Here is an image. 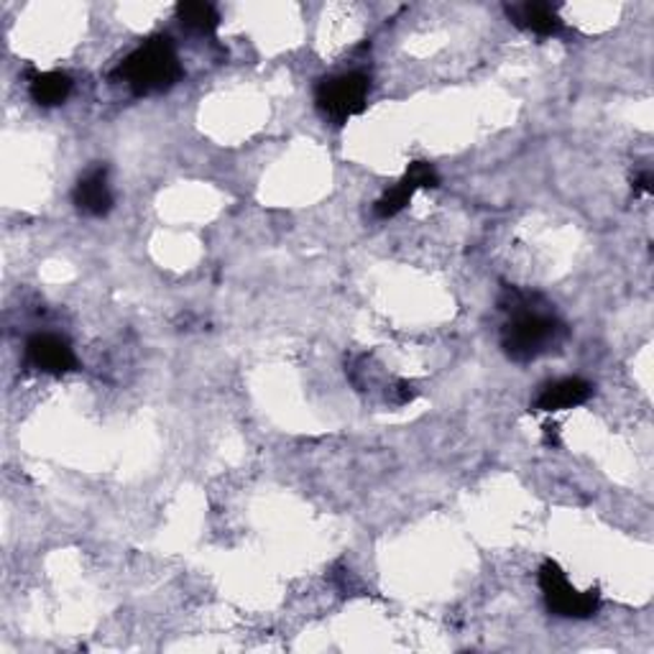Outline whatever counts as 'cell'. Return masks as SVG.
I'll return each mask as SVG.
<instances>
[{
  "mask_svg": "<svg viewBox=\"0 0 654 654\" xmlns=\"http://www.w3.org/2000/svg\"><path fill=\"white\" fill-rule=\"evenodd\" d=\"M72 93V80L64 72H31L29 95L41 108H56Z\"/></svg>",
  "mask_w": 654,
  "mask_h": 654,
  "instance_id": "obj_9",
  "label": "cell"
},
{
  "mask_svg": "<svg viewBox=\"0 0 654 654\" xmlns=\"http://www.w3.org/2000/svg\"><path fill=\"white\" fill-rule=\"evenodd\" d=\"M414 394H416V391H414V383H409V381H399L397 387L391 389V402L402 407V404H409V402H412Z\"/></svg>",
  "mask_w": 654,
  "mask_h": 654,
  "instance_id": "obj_13",
  "label": "cell"
},
{
  "mask_svg": "<svg viewBox=\"0 0 654 654\" xmlns=\"http://www.w3.org/2000/svg\"><path fill=\"white\" fill-rule=\"evenodd\" d=\"M537 580L539 588H542L547 609H550L555 616L591 619L601 606V593L595 591V588H591V591H578L558 562L545 560L542 568H539Z\"/></svg>",
  "mask_w": 654,
  "mask_h": 654,
  "instance_id": "obj_4",
  "label": "cell"
},
{
  "mask_svg": "<svg viewBox=\"0 0 654 654\" xmlns=\"http://www.w3.org/2000/svg\"><path fill=\"white\" fill-rule=\"evenodd\" d=\"M177 19L182 21V27L187 31H192V34H200V36H212L220 27L218 8L210 3H179Z\"/></svg>",
  "mask_w": 654,
  "mask_h": 654,
  "instance_id": "obj_10",
  "label": "cell"
},
{
  "mask_svg": "<svg viewBox=\"0 0 654 654\" xmlns=\"http://www.w3.org/2000/svg\"><path fill=\"white\" fill-rule=\"evenodd\" d=\"M414 192H416V184L409 177H402L394 187H391V190H387L379 200H376L373 215L381 218V220L399 215V212H402L409 204V200H412Z\"/></svg>",
  "mask_w": 654,
  "mask_h": 654,
  "instance_id": "obj_11",
  "label": "cell"
},
{
  "mask_svg": "<svg viewBox=\"0 0 654 654\" xmlns=\"http://www.w3.org/2000/svg\"><path fill=\"white\" fill-rule=\"evenodd\" d=\"M404 177L412 179V182L416 184V190H435V187L440 184L437 169L432 167L430 161H412L407 167Z\"/></svg>",
  "mask_w": 654,
  "mask_h": 654,
  "instance_id": "obj_12",
  "label": "cell"
},
{
  "mask_svg": "<svg viewBox=\"0 0 654 654\" xmlns=\"http://www.w3.org/2000/svg\"><path fill=\"white\" fill-rule=\"evenodd\" d=\"M498 309L509 315L502 327V350L514 363L537 361L568 340V325L552 313L542 294L504 286Z\"/></svg>",
  "mask_w": 654,
  "mask_h": 654,
  "instance_id": "obj_1",
  "label": "cell"
},
{
  "mask_svg": "<svg viewBox=\"0 0 654 654\" xmlns=\"http://www.w3.org/2000/svg\"><path fill=\"white\" fill-rule=\"evenodd\" d=\"M652 171L650 169H642L640 175H636L634 179H632V187H634V194H652Z\"/></svg>",
  "mask_w": 654,
  "mask_h": 654,
  "instance_id": "obj_14",
  "label": "cell"
},
{
  "mask_svg": "<svg viewBox=\"0 0 654 654\" xmlns=\"http://www.w3.org/2000/svg\"><path fill=\"white\" fill-rule=\"evenodd\" d=\"M72 202L87 218L108 215L113 210V190L105 164H95L77 179L75 190H72Z\"/></svg>",
  "mask_w": 654,
  "mask_h": 654,
  "instance_id": "obj_6",
  "label": "cell"
},
{
  "mask_svg": "<svg viewBox=\"0 0 654 654\" xmlns=\"http://www.w3.org/2000/svg\"><path fill=\"white\" fill-rule=\"evenodd\" d=\"M113 77L138 97L167 93L182 80V62L169 36H151L118 64Z\"/></svg>",
  "mask_w": 654,
  "mask_h": 654,
  "instance_id": "obj_2",
  "label": "cell"
},
{
  "mask_svg": "<svg viewBox=\"0 0 654 654\" xmlns=\"http://www.w3.org/2000/svg\"><path fill=\"white\" fill-rule=\"evenodd\" d=\"M591 397H593L591 383L586 379H578V376H568V379L545 383L535 399V409L537 412L552 414V412H562V409L586 404Z\"/></svg>",
  "mask_w": 654,
  "mask_h": 654,
  "instance_id": "obj_7",
  "label": "cell"
},
{
  "mask_svg": "<svg viewBox=\"0 0 654 654\" xmlns=\"http://www.w3.org/2000/svg\"><path fill=\"white\" fill-rule=\"evenodd\" d=\"M23 361L31 371L46 376H64L77 368V356L70 342L52 333H39L29 338L27 348H23Z\"/></svg>",
  "mask_w": 654,
  "mask_h": 654,
  "instance_id": "obj_5",
  "label": "cell"
},
{
  "mask_svg": "<svg viewBox=\"0 0 654 654\" xmlns=\"http://www.w3.org/2000/svg\"><path fill=\"white\" fill-rule=\"evenodd\" d=\"M504 11L514 27L535 36H560L566 31L558 8L550 3H511Z\"/></svg>",
  "mask_w": 654,
  "mask_h": 654,
  "instance_id": "obj_8",
  "label": "cell"
},
{
  "mask_svg": "<svg viewBox=\"0 0 654 654\" xmlns=\"http://www.w3.org/2000/svg\"><path fill=\"white\" fill-rule=\"evenodd\" d=\"M371 93V75L363 70L340 72V75L325 77L315 87V105L327 120L346 123L348 118L361 116Z\"/></svg>",
  "mask_w": 654,
  "mask_h": 654,
  "instance_id": "obj_3",
  "label": "cell"
},
{
  "mask_svg": "<svg viewBox=\"0 0 654 654\" xmlns=\"http://www.w3.org/2000/svg\"><path fill=\"white\" fill-rule=\"evenodd\" d=\"M545 443L547 445H555V447L560 445V430H558V424H545Z\"/></svg>",
  "mask_w": 654,
  "mask_h": 654,
  "instance_id": "obj_15",
  "label": "cell"
}]
</instances>
